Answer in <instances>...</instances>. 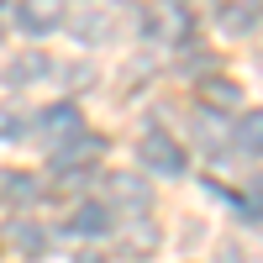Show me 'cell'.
Masks as SVG:
<instances>
[{
  "label": "cell",
  "instance_id": "11",
  "mask_svg": "<svg viewBox=\"0 0 263 263\" xmlns=\"http://www.w3.org/2000/svg\"><path fill=\"white\" fill-rule=\"evenodd\" d=\"M111 184H116V200H121V205H132V211H147L153 190H147L142 179H132V174H121V179H111Z\"/></svg>",
  "mask_w": 263,
  "mask_h": 263
},
{
  "label": "cell",
  "instance_id": "10",
  "mask_svg": "<svg viewBox=\"0 0 263 263\" xmlns=\"http://www.w3.org/2000/svg\"><path fill=\"white\" fill-rule=\"evenodd\" d=\"M69 32L79 42H105V37H111V21H105L100 11H79V21H69Z\"/></svg>",
  "mask_w": 263,
  "mask_h": 263
},
{
  "label": "cell",
  "instance_id": "4",
  "mask_svg": "<svg viewBox=\"0 0 263 263\" xmlns=\"http://www.w3.org/2000/svg\"><path fill=\"white\" fill-rule=\"evenodd\" d=\"M100 153H105V142L90 137V132H79L74 142H63V147L53 153V163H58V174H69V168H79V163H95Z\"/></svg>",
  "mask_w": 263,
  "mask_h": 263
},
{
  "label": "cell",
  "instance_id": "14",
  "mask_svg": "<svg viewBox=\"0 0 263 263\" xmlns=\"http://www.w3.org/2000/svg\"><path fill=\"white\" fill-rule=\"evenodd\" d=\"M195 132L205 137V147H221V121H216L211 111H195Z\"/></svg>",
  "mask_w": 263,
  "mask_h": 263
},
{
  "label": "cell",
  "instance_id": "9",
  "mask_svg": "<svg viewBox=\"0 0 263 263\" xmlns=\"http://www.w3.org/2000/svg\"><path fill=\"white\" fill-rule=\"evenodd\" d=\"M0 195L16 200V205H27V200H37V179L21 174V168H11V174H0Z\"/></svg>",
  "mask_w": 263,
  "mask_h": 263
},
{
  "label": "cell",
  "instance_id": "15",
  "mask_svg": "<svg viewBox=\"0 0 263 263\" xmlns=\"http://www.w3.org/2000/svg\"><path fill=\"white\" fill-rule=\"evenodd\" d=\"M11 242H16V248H27V253H37V248H48V237H42L37 227H27V221H21V227L11 232Z\"/></svg>",
  "mask_w": 263,
  "mask_h": 263
},
{
  "label": "cell",
  "instance_id": "1",
  "mask_svg": "<svg viewBox=\"0 0 263 263\" xmlns=\"http://www.w3.org/2000/svg\"><path fill=\"white\" fill-rule=\"evenodd\" d=\"M84 132V116H79V105L74 100H58V105H48V111H42V121H37V137L48 142L53 153L63 147V142H74Z\"/></svg>",
  "mask_w": 263,
  "mask_h": 263
},
{
  "label": "cell",
  "instance_id": "2",
  "mask_svg": "<svg viewBox=\"0 0 263 263\" xmlns=\"http://www.w3.org/2000/svg\"><path fill=\"white\" fill-rule=\"evenodd\" d=\"M137 153H142V163L158 174V179H179V174H184V147L168 142L163 132H147V137L137 142Z\"/></svg>",
  "mask_w": 263,
  "mask_h": 263
},
{
  "label": "cell",
  "instance_id": "5",
  "mask_svg": "<svg viewBox=\"0 0 263 263\" xmlns=\"http://www.w3.org/2000/svg\"><path fill=\"white\" fill-rule=\"evenodd\" d=\"M258 16H263V6H258V0H232V6L221 11V27L242 37V32H253V27H258Z\"/></svg>",
  "mask_w": 263,
  "mask_h": 263
},
{
  "label": "cell",
  "instance_id": "16",
  "mask_svg": "<svg viewBox=\"0 0 263 263\" xmlns=\"http://www.w3.org/2000/svg\"><path fill=\"white\" fill-rule=\"evenodd\" d=\"M242 205H248V211H263V179H253V190H248Z\"/></svg>",
  "mask_w": 263,
  "mask_h": 263
},
{
  "label": "cell",
  "instance_id": "17",
  "mask_svg": "<svg viewBox=\"0 0 263 263\" xmlns=\"http://www.w3.org/2000/svg\"><path fill=\"white\" fill-rule=\"evenodd\" d=\"M0 137H16V116H0Z\"/></svg>",
  "mask_w": 263,
  "mask_h": 263
},
{
  "label": "cell",
  "instance_id": "13",
  "mask_svg": "<svg viewBox=\"0 0 263 263\" xmlns=\"http://www.w3.org/2000/svg\"><path fill=\"white\" fill-rule=\"evenodd\" d=\"M205 100L216 105V111H227V105H237V100H242V90H237L232 79H205Z\"/></svg>",
  "mask_w": 263,
  "mask_h": 263
},
{
  "label": "cell",
  "instance_id": "12",
  "mask_svg": "<svg viewBox=\"0 0 263 263\" xmlns=\"http://www.w3.org/2000/svg\"><path fill=\"white\" fill-rule=\"evenodd\" d=\"M237 147H242L248 158H253V153H263V111H253V116L237 121Z\"/></svg>",
  "mask_w": 263,
  "mask_h": 263
},
{
  "label": "cell",
  "instance_id": "7",
  "mask_svg": "<svg viewBox=\"0 0 263 263\" xmlns=\"http://www.w3.org/2000/svg\"><path fill=\"white\" fill-rule=\"evenodd\" d=\"M74 237H105V232H111V216H105V205H79L74 211V227H69Z\"/></svg>",
  "mask_w": 263,
  "mask_h": 263
},
{
  "label": "cell",
  "instance_id": "8",
  "mask_svg": "<svg viewBox=\"0 0 263 263\" xmlns=\"http://www.w3.org/2000/svg\"><path fill=\"white\" fill-rule=\"evenodd\" d=\"M42 74H53V63L42 58V53H21L11 69H6V79H11V84H32V79H42Z\"/></svg>",
  "mask_w": 263,
  "mask_h": 263
},
{
  "label": "cell",
  "instance_id": "6",
  "mask_svg": "<svg viewBox=\"0 0 263 263\" xmlns=\"http://www.w3.org/2000/svg\"><path fill=\"white\" fill-rule=\"evenodd\" d=\"M153 248H158V227H153V221H126V232H121V253L147 258Z\"/></svg>",
  "mask_w": 263,
  "mask_h": 263
},
{
  "label": "cell",
  "instance_id": "3",
  "mask_svg": "<svg viewBox=\"0 0 263 263\" xmlns=\"http://www.w3.org/2000/svg\"><path fill=\"white\" fill-rule=\"evenodd\" d=\"M16 27L27 32V37H48V32H58V27H63V0H21Z\"/></svg>",
  "mask_w": 263,
  "mask_h": 263
}]
</instances>
